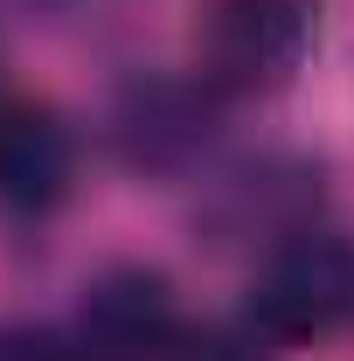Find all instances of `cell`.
<instances>
[{"mask_svg":"<svg viewBox=\"0 0 354 361\" xmlns=\"http://www.w3.org/2000/svg\"><path fill=\"white\" fill-rule=\"evenodd\" d=\"M348 313H354V250L341 236H312V229H299L257 264L250 306H243V319L285 348L334 334Z\"/></svg>","mask_w":354,"mask_h":361,"instance_id":"cell-1","label":"cell"},{"mask_svg":"<svg viewBox=\"0 0 354 361\" xmlns=\"http://www.w3.org/2000/svg\"><path fill=\"white\" fill-rule=\"evenodd\" d=\"M181 361H250L236 341H195V348H181Z\"/></svg>","mask_w":354,"mask_h":361,"instance_id":"cell-7","label":"cell"},{"mask_svg":"<svg viewBox=\"0 0 354 361\" xmlns=\"http://www.w3.org/2000/svg\"><path fill=\"white\" fill-rule=\"evenodd\" d=\"M118 139L139 167H174L209 139V97L195 84H174V77L133 84L118 104Z\"/></svg>","mask_w":354,"mask_h":361,"instance_id":"cell-5","label":"cell"},{"mask_svg":"<svg viewBox=\"0 0 354 361\" xmlns=\"http://www.w3.org/2000/svg\"><path fill=\"white\" fill-rule=\"evenodd\" d=\"M181 341L174 285L146 264H118L77 299V355L84 361H160Z\"/></svg>","mask_w":354,"mask_h":361,"instance_id":"cell-3","label":"cell"},{"mask_svg":"<svg viewBox=\"0 0 354 361\" xmlns=\"http://www.w3.org/2000/svg\"><path fill=\"white\" fill-rule=\"evenodd\" d=\"M70 188V133L42 104H0V202L42 216Z\"/></svg>","mask_w":354,"mask_h":361,"instance_id":"cell-4","label":"cell"},{"mask_svg":"<svg viewBox=\"0 0 354 361\" xmlns=\"http://www.w3.org/2000/svg\"><path fill=\"white\" fill-rule=\"evenodd\" d=\"M319 0H202V77L222 90H278L312 49Z\"/></svg>","mask_w":354,"mask_h":361,"instance_id":"cell-2","label":"cell"},{"mask_svg":"<svg viewBox=\"0 0 354 361\" xmlns=\"http://www.w3.org/2000/svg\"><path fill=\"white\" fill-rule=\"evenodd\" d=\"M0 361H63V348L35 326H0Z\"/></svg>","mask_w":354,"mask_h":361,"instance_id":"cell-6","label":"cell"}]
</instances>
